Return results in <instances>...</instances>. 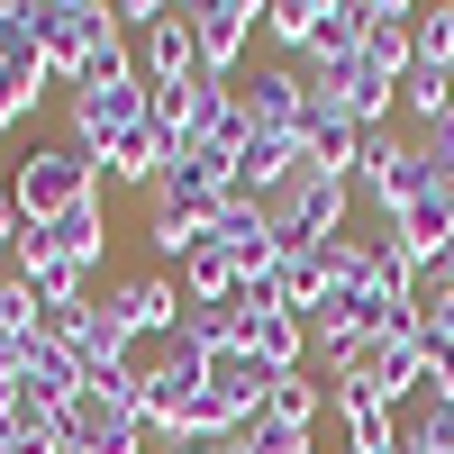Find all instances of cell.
Here are the masks:
<instances>
[{
  "instance_id": "ba28073f",
  "label": "cell",
  "mask_w": 454,
  "mask_h": 454,
  "mask_svg": "<svg viewBox=\"0 0 454 454\" xmlns=\"http://www.w3.org/2000/svg\"><path fill=\"white\" fill-rule=\"evenodd\" d=\"M227 200H237V164H227V155H182V164H164V182H155V209L192 218V227H218Z\"/></svg>"
},
{
  "instance_id": "cb8c5ba5",
  "label": "cell",
  "mask_w": 454,
  "mask_h": 454,
  "mask_svg": "<svg viewBox=\"0 0 454 454\" xmlns=\"http://www.w3.org/2000/svg\"><path fill=\"white\" fill-rule=\"evenodd\" d=\"M273 291H282V309L318 318V300H327V273H318V246H282V263H273Z\"/></svg>"
},
{
  "instance_id": "44dd1931",
  "label": "cell",
  "mask_w": 454,
  "mask_h": 454,
  "mask_svg": "<svg viewBox=\"0 0 454 454\" xmlns=\"http://www.w3.org/2000/svg\"><path fill=\"white\" fill-rule=\"evenodd\" d=\"M46 246H55L64 263H82V273H100V254H109V200H82V209H64V218L46 227Z\"/></svg>"
},
{
  "instance_id": "d590c367",
  "label": "cell",
  "mask_w": 454,
  "mask_h": 454,
  "mask_svg": "<svg viewBox=\"0 0 454 454\" xmlns=\"http://www.w3.org/2000/svg\"><path fill=\"white\" fill-rule=\"evenodd\" d=\"M19 227L27 218H19V192H10V164H0V246H19Z\"/></svg>"
},
{
  "instance_id": "3957f363",
  "label": "cell",
  "mask_w": 454,
  "mask_h": 454,
  "mask_svg": "<svg viewBox=\"0 0 454 454\" xmlns=\"http://www.w3.org/2000/svg\"><path fill=\"white\" fill-rule=\"evenodd\" d=\"M300 73H309V109H327V119H346V128H364V137H382V128H391L400 82H391V73L372 64L364 46H355V55H309Z\"/></svg>"
},
{
  "instance_id": "277c9868",
  "label": "cell",
  "mask_w": 454,
  "mask_h": 454,
  "mask_svg": "<svg viewBox=\"0 0 454 454\" xmlns=\"http://www.w3.org/2000/svg\"><path fill=\"white\" fill-rule=\"evenodd\" d=\"M346 209H355V182H346V173H318V164H291V182L263 200V218H273L282 246H327V237H346Z\"/></svg>"
},
{
  "instance_id": "52a82bcc",
  "label": "cell",
  "mask_w": 454,
  "mask_h": 454,
  "mask_svg": "<svg viewBox=\"0 0 454 454\" xmlns=\"http://www.w3.org/2000/svg\"><path fill=\"white\" fill-rule=\"evenodd\" d=\"M145 109H155V91H145V73H109V82H82L73 91V145H82V155L100 164L109 145H119Z\"/></svg>"
},
{
  "instance_id": "f1b7e54d",
  "label": "cell",
  "mask_w": 454,
  "mask_h": 454,
  "mask_svg": "<svg viewBox=\"0 0 454 454\" xmlns=\"http://www.w3.org/2000/svg\"><path fill=\"white\" fill-rule=\"evenodd\" d=\"M19 64H46L36 55V0H0V73Z\"/></svg>"
},
{
  "instance_id": "7c38bea8",
  "label": "cell",
  "mask_w": 454,
  "mask_h": 454,
  "mask_svg": "<svg viewBox=\"0 0 454 454\" xmlns=\"http://www.w3.org/2000/svg\"><path fill=\"white\" fill-rule=\"evenodd\" d=\"M273 382H282V372H273V364H254L246 346L209 355V409H218V427L237 436L246 419H263V400H273Z\"/></svg>"
},
{
  "instance_id": "836d02e7",
  "label": "cell",
  "mask_w": 454,
  "mask_h": 454,
  "mask_svg": "<svg viewBox=\"0 0 454 454\" xmlns=\"http://www.w3.org/2000/svg\"><path fill=\"white\" fill-rule=\"evenodd\" d=\"M200 237H209V227H192V218H173V209H155V218H145V246H155V254H173V263L192 254Z\"/></svg>"
},
{
  "instance_id": "5b68a950",
  "label": "cell",
  "mask_w": 454,
  "mask_h": 454,
  "mask_svg": "<svg viewBox=\"0 0 454 454\" xmlns=\"http://www.w3.org/2000/svg\"><path fill=\"white\" fill-rule=\"evenodd\" d=\"M200 391H209V355H192V346H164L155 364L137 372V419H145V436L182 445V436H192V409H200Z\"/></svg>"
},
{
  "instance_id": "d4e9b609",
  "label": "cell",
  "mask_w": 454,
  "mask_h": 454,
  "mask_svg": "<svg viewBox=\"0 0 454 454\" xmlns=\"http://www.w3.org/2000/svg\"><path fill=\"white\" fill-rule=\"evenodd\" d=\"M400 109L419 119V137H427V128H445V119H454V73L409 64V73H400Z\"/></svg>"
},
{
  "instance_id": "4316f807",
  "label": "cell",
  "mask_w": 454,
  "mask_h": 454,
  "mask_svg": "<svg viewBox=\"0 0 454 454\" xmlns=\"http://www.w3.org/2000/svg\"><path fill=\"white\" fill-rule=\"evenodd\" d=\"M400 445L409 454H454V400H419L400 419Z\"/></svg>"
},
{
  "instance_id": "ac0fdd59",
  "label": "cell",
  "mask_w": 454,
  "mask_h": 454,
  "mask_svg": "<svg viewBox=\"0 0 454 454\" xmlns=\"http://www.w3.org/2000/svg\"><path fill=\"white\" fill-rule=\"evenodd\" d=\"M237 291H246V263L218 237H200L192 254H182V300H192V309H237Z\"/></svg>"
},
{
  "instance_id": "484cf974",
  "label": "cell",
  "mask_w": 454,
  "mask_h": 454,
  "mask_svg": "<svg viewBox=\"0 0 454 454\" xmlns=\"http://www.w3.org/2000/svg\"><path fill=\"white\" fill-rule=\"evenodd\" d=\"M237 309H192V300H182V327H173V346H192V355H227L237 346Z\"/></svg>"
},
{
  "instance_id": "83f0119b",
  "label": "cell",
  "mask_w": 454,
  "mask_h": 454,
  "mask_svg": "<svg viewBox=\"0 0 454 454\" xmlns=\"http://www.w3.org/2000/svg\"><path fill=\"white\" fill-rule=\"evenodd\" d=\"M237 445H246V454H318V427H291V419H273V409H263V419L237 427Z\"/></svg>"
},
{
  "instance_id": "9c48e42d",
  "label": "cell",
  "mask_w": 454,
  "mask_h": 454,
  "mask_svg": "<svg viewBox=\"0 0 454 454\" xmlns=\"http://www.w3.org/2000/svg\"><path fill=\"white\" fill-rule=\"evenodd\" d=\"M237 100H246V128H263V137H300V119H309V73L273 55V64L237 73Z\"/></svg>"
},
{
  "instance_id": "9a60e30c",
  "label": "cell",
  "mask_w": 454,
  "mask_h": 454,
  "mask_svg": "<svg viewBox=\"0 0 454 454\" xmlns=\"http://www.w3.org/2000/svg\"><path fill=\"white\" fill-rule=\"evenodd\" d=\"M109 318H119L128 336H164V346H173V327H182V282H164V273L109 282Z\"/></svg>"
},
{
  "instance_id": "5bb4252c",
  "label": "cell",
  "mask_w": 454,
  "mask_h": 454,
  "mask_svg": "<svg viewBox=\"0 0 454 454\" xmlns=\"http://www.w3.org/2000/svg\"><path fill=\"white\" fill-rule=\"evenodd\" d=\"M137 73H145V91H182V82H200V36H192V10H164L155 27L137 36Z\"/></svg>"
},
{
  "instance_id": "4fadbf2b",
  "label": "cell",
  "mask_w": 454,
  "mask_h": 454,
  "mask_svg": "<svg viewBox=\"0 0 454 454\" xmlns=\"http://www.w3.org/2000/svg\"><path fill=\"white\" fill-rule=\"evenodd\" d=\"M327 409L346 427V454H400V409L355 372V382H327Z\"/></svg>"
},
{
  "instance_id": "d6a6232c",
  "label": "cell",
  "mask_w": 454,
  "mask_h": 454,
  "mask_svg": "<svg viewBox=\"0 0 454 454\" xmlns=\"http://www.w3.org/2000/svg\"><path fill=\"white\" fill-rule=\"evenodd\" d=\"M46 327V309H36V291L19 273H0V336H36Z\"/></svg>"
},
{
  "instance_id": "7a4b0ae2",
  "label": "cell",
  "mask_w": 454,
  "mask_h": 454,
  "mask_svg": "<svg viewBox=\"0 0 454 454\" xmlns=\"http://www.w3.org/2000/svg\"><path fill=\"white\" fill-rule=\"evenodd\" d=\"M128 46V27L109 0H36V55L55 82H91V73Z\"/></svg>"
},
{
  "instance_id": "d6986e66",
  "label": "cell",
  "mask_w": 454,
  "mask_h": 454,
  "mask_svg": "<svg viewBox=\"0 0 454 454\" xmlns=\"http://www.w3.org/2000/svg\"><path fill=\"white\" fill-rule=\"evenodd\" d=\"M364 382L382 391L400 419H409V400L427 391V355H419V336H391V346H372V364H364Z\"/></svg>"
},
{
  "instance_id": "e575fe53",
  "label": "cell",
  "mask_w": 454,
  "mask_h": 454,
  "mask_svg": "<svg viewBox=\"0 0 454 454\" xmlns=\"http://www.w3.org/2000/svg\"><path fill=\"white\" fill-rule=\"evenodd\" d=\"M419 145H427V173H436V182H445V192H454V119H445V128H427Z\"/></svg>"
},
{
  "instance_id": "7402d4cb",
  "label": "cell",
  "mask_w": 454,
  "mask_h": 454,
  "mask_svg": "<svg viewBox=\"0 0 454 454\" xmlns=\"http://www.w3.org/2000/svg\"><path fill=\"white\" fill-rule=\"evenodd\" d=\"M100 164H109V182H137V192H155L173 155H164V137H155V119H137V128H128L119 145H109Z\"/></svg>"
},
{
  "instance_id": "ffe728a7",
  "label": "cell",
  "mask_w": 454,
  "mask_h": 454,
  "mask_svg": "<svg viewBox=\"0 0 454 454\" xmlns=\"http://www.w3.org/2000/svg\"><path fill=\"white\" fill-rule=\"evenodd\" d=\"M300 164L355 182V164H364V128H346V119H327V109H309V119H300Z\"/></svg>"
},
{
  "instance_id": "603a6c76",
  "label": "cell",
  "mask_w": 454,
  "mask_h": 454,
  "mask_svg": "<svg viewBox=\"0 0 454 454\" xmlns=\"http://www.w3.org/2000/svg\"><path fill=\"white\" fill-rule=\"evenodd\" d=\"M318 27H327V0H263V36L282 55H318Z\"/></svg>"
},
{
  "instance_id": "6da1fadb",
  "label": "cell",
  "mask_w": 454,
  "mask_h": 454,
  "mask_svg": "<svg viewBox=\"0 0 454 454\" xmlns=\"http://www.w3.org/2000/svg\"><path fill=\"white\" fill-rule=\"evenodd\" d=\"M10 192H19V218H27V227H55L64 209L100 200V164H91L73 137H36L27 155H10Z\"/></svg>"
},
{
  "instance_id": "2e32d148",
  "label": "cell",
  "mask_w": 454,
  "mask_h": 454,
  "mask_svg": "<svg viewBox=\"0 0 454 454\" xmlns=\"http://www.w3.org/2000/svg\"><path fill=\"white\" fill-rule=\"evenodd\" d=\"M391 237H400V254L419 263V273H436V254L454 246V192H445V182H427V192L391 218Z\"/></svg>"
},
{
  "instance_id": "e0dca14e",
  "label": "cell",
  "mask_w": 454,
  "mask_h": 454,
  "mask_svg": "<svg viewBox=\"0 0 454 454\" xmlns=\"http://www.w3.org/2000/svg\"><path fill=\"white\" fill-rule=\"evenodd\" d=\"M364 55L400 82V73L419 64V10H409V0H364Z\"/></svg>"
},
{
  "instance_id": "1f68e13d",
  "label": "cell",
  "mask_w": 454,
  "mask_h": 454,
  "mask_svg": "<svg viewBox=\"0 0 454 454\" xmlns=\"http://www.w3.org/2000/svg\"><path fill=\"white\" fill-rule=\"evenodd\" d=\"M27 291H36V309H73V300H91V273L82 263H46V273H27Z\"/></svg>"
},
{
  "instance_id": "4dcf8cb0",
  "label": "cell",
  "mask_w": 454,
  "mask_h": 454,
  "mask_svg": "<svg viewBox=\"0 0 454 454\" xmlns=\"http://www.w3.org/2000/svg\"><path fill=\"white\" fill-rule=\"evenodd\" d=\"M419 64L454 73V0H427V10H419Z\"/></svg>"
},
{
  "instance_id": "30bf717a",
  "label": "cell",
  "mask_w": 454,
  "mask_h": 454,
  "mask_svg": "<svg viewBox=\"0 0 454 454\" xmlns=\"http://www.w3.org/2000/svg\"><path fill=\"white\" fill-rule=\"evenodd\" d=\"M254 27H263V0H200V10H192V36H200V73H209V82H237Z\"/></svg>"
},
{
  "instance_id": "f546056e",
  "label": "cell",
  "mask_w": 454,
  "mask_h": 454,
  "mask_svg": "<svg viewBox=\"0 0 454 454\" xmlns=\"http://www.w3.org/2000/svg\"><path fill=\"white\" fill-rule=\"evenodd\" d=\"M263 409H273V419H291V427H318V409H327V382H309V372H282Z\"/></svg>"
},
{
  "instance_id": "8992f818",
  "label": "cell",
  "mask_w": 454,
  "mask_h": 454,
  "mask_svg": "<svg viewBox=\"0 0 454 454\" xmlns=\"http://www.w3.org/2000/svg\"><path fill=\"white\" fill-rule=\"evenodd\" d=\"M427 182H436V173H427V145H419V137H391V128H382V137H364L355 200H372V209H382V227H391L409 200H419Z\"/></svg>"
},
{
  "instance_id": "8fae6325",
  "label": "cell",
  "mask_w": 454,
  "mask_h": 454,
  "mask_svg": "<svg viewBox=\"0 0 454 454\" xmlns=\"http://www.w3.org/2000/svg\"><path fill=\"white\" fill-rule=\"evenodd\" d=\"M64 454H145L137 400H100V391H82V400L64 409Z\"/></svg>"
}]
</instances>
